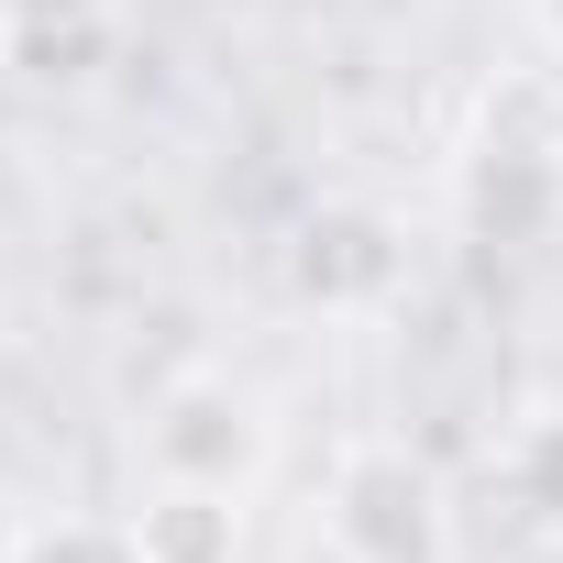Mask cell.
I'll use <instances>...</instances> for the list:
<instances>
[{
  "label": "cell",
  "mask_w": 563,
  "mask_h": 563,
  "mask_svg": "<svg viewBox=\"0 0 563 563\" xmlns=\"http://www.w3.org/2000/svg\"><path fill=\"white\" fill-rule=\"evenodd\" d=\"M265 464H276V420H265L254 387H232V376L155 387V409H144V486H232V497H254Z\"/></svg>",
  "instance_id": "4"
},
{
  "label": "cell",
  "mask_w": 563,
  "mask_h": 563,
  "mask_svg": "<svg viewBox=\"0 0 563 563\" xmlns=\"http://www.w3.org/2000/svg\"><path fill=\"white\" fill-rule=\"evenodd\" d=\"M409 265H420V232L387 210V199H310L288 221V243H276V288H288V310H321V321H387L409 299Z\"/></svg>",
  "instance_id": "2"
},
{
  "label": "cell",
  "mask_w": 563,
  "mask_h": 563,
  "mask_svg": "<svg viewBox=\"0 0 563 563\" xmlns=\"http://www.w3.org/2000/svg\"><path fill=\"white\" fill-rule=\"evenodd\" d=\"M530 12H541V45L563 56V0H530Z\"/></svg>",
  "instance_id": "9"
},
{
  "label": "cell",
  "mask_w": 563,
  "mask_h": 563,
  "mask_svg": "<svg viewBox=\"0 0 563 563\" xmlns=\"http://www.w3.org/2000/svg\"><path fill=\"white\" fill-rule=\"evenodd\" d=\"M133 541H144V563H243V497L232 486H144Z\"/></svg>",
  "instance_id": "6"
},
{
  "label": "cell",
  "mask_w": 563,
  "mask_h": 563,
  "mask_svg": "<svg viewBox=\"0 0 563 563\" xmlns=\"http://www.w3.org/2000/svg\"><path fill=\"white\" fill-rule=\"evenodd\" d=\"M321 530L343 563H453V486L409 442H343L321 486Z\"/></svg>",
  "instance_id": "3"
},
{
  "label": "cell",
  "mask_w": 563,
  "mask_h": 563,
  "mask_svg": "<svg viewBox=\"0 0 563 563\" xmlns=\"http://www.w3.org/2000/svg\"><path fill=\"white\" fill-rule=\"evenodd\" d=\"M508 508H519L541 541H563V409L519 420V442H508Z\"/></svg>",
  "instance_id": "7"
},
{
  "label": "cell",
  "mask_w": 563,
  "mask_h": 563,
  "mask_svg": "<svg viewBox=\"0 0 563 563\" xmlns=\"http://www.w3.org/2000/svg\"><path fill=\"white\" fill-rule=\"evenodd\" d=\"M0 563H144L133 519H34L0 541Z\"/></svg>",
  "instance_id": "8"
},
{
  "label": "cell",
  "mask_w": 563,
  "mask_h": 563,
  "mask_svg": "<svg viewBox=\"0 0 563 563\" xmlns=\"http://www.w3.org/2000/svg\"><path fill=\"white\" fill-rule=\"evenodd\" d=\"M453 210L486 254H541L563 232V78L508 67L475 89V122L453 144Z\"/></svg>",
  "instance_id": "1"
},
{
  "label": "cell",
  "mask_w": 563,
  "mask_h": 563,
  "mask_svg": "<svg viewBox=\"0 0 563 563\" xmlns=\"http://www.w3.org/2000/svg\"><path fill=\"white\" fill-rule=\"evenodd\" d=\"M133 56L122 0H0V78L34 100H89Z\"/></svg>",
  "instance_id": "5"
}]
</instances>
